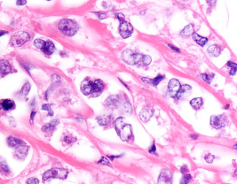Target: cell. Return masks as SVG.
Masks as SVG:
<instances>
[{"mask_svg": "<svg viewBox=\"0 0 237 184\" xmlns=\"http://www.w3.org/2000/svg\"><path fill=\"white\" fill-rule=\"evenodd\" d=\"M80 89L83 94L85 96H92L93 97H99L102 93L104 89V83L100 80L92 81L89 78H85L82 82Z\"/></svg>", "mask_w": 237, "mask_h": 184, "instance_id": "1", "label": "cell"}, {"mask_svg": "<svg viewBox=\"0 0 237 184\" xmlns=\"http://www.w3.org/2000/svg\"><path fill=\"white\" fill-rule=\"evenodd\" d=\"M115 128L116 131L118 134L119 137L124 141L127 142L132 137V129L131 126L126 123L123 117H119L115 121Z\"/></svg>", "mask_w": 237, "mask_h": 184, "instance_id": "2", "label": "cell"}, {"mask_svg": "<svg viewBox=\"0 0 237 184\" xmlns=\"http://www.w3.org/2000/svg\"><path fill=\"white\" fill-rule=\"evenodd\" d=\"M59 29L66 37H72L78 30V25L73 20L63 19L59 22Z\"/></svg>", "mask_w": 237, "mask_h": 184, "instance_id": "3", "label": "cell"}, {"mask_svg": "<svg viewBox=\"0 0 237 184\" xmlns=\"http://www.w3.org/2000/svg\"><path fill=\"white\" fill-rule=\"evenodd\" d=\"M68 170L64 168H52L50 170H47L44 174H43V181L44 182H46L52 179H61L65 180L68 177Z\"/></svg>", "mask_w": 237, "mask_h": 184, "instance_id": "4", "label": "cell"}, {"mask_svg": "<svg viewBox=\"0 0 237 184\" xmlns=\"http://www.w3.org/2000/svg\"><path fill=\"white\" fill-rule=\"evenodd\" d=\"M122 58L129 65H139V64H142L143 55L134 52L131 50H125L124 52L122 53Z\"/></svg>", "mask_w": 237, "mask_h": 184, "instance_id": "5", "label": "cell"}, {"mask_svg": "<svg viewBox=\"0 0 237 184\" xmlns=\"http://www.w3.org/2000/svg\"><path fill=\"white\" fill-rule=\"evenodd\" d=\"M29 39H30V37L27 32L19 31L12 36L10 43H11L12 46L19 47V46H22L24 43L28 42Z\"/></svg>", "mask_w": 237, "mask_h": 184, "instance_id": "6", "label": "cell"}, {"mask_svg": "<svg viewBox=\"0 0 237 184\" xmlns=\"http://www.w3.org/2000/svg\"><path fill=\"white\" fill-rule=\"evenodd\" d=\"M133 32V27L127 21H120V26H119V33L123 38H128L131 36Z\"/></svg>", "mask_w": 237, "mask_h": 184, "instance_id": "7", "label": "cell"}, {"mask_svg": "<svg viewBox=\"0 0 237 184\" xmlns=\"http://www.w3.org/2000/svg\"><path fill=\"white\" fill-rule=\"evenodd\" d=\"M226 118L225 115H212L210 117V125L214 128H221L226 125Z\"/></svg>", "mask_w": 237, "mask_h": 184, "instance_id": "8", "label": "cell"}, {"mask_svg": "<svg viewBox=\"0 0 237 184\" xmlns=\"http://www.w3.org/2000/svg\"><path fill=\"white\" fill-rule=\"evenodd\" d=\"M180 87H181V85H180V82H178V80H171L169 82V84H168V92H169V95L172 97H176V95L178 92Z\"/></svg>", "mask_w": 237, "mask_h": 184, "instance_id": "9", "label": "cell"}, {"mask_svg": "<svg viewBox=\"0 0 237 184\" xmlns=\"http://www.w3.org/2000/svg\"><path fill=\"white\" fill-rule=\"evenodd\" d=\"M172 181H173L172 172L168 169L162 170L158 178V184H171Z\"/></svg>", "mask_w": 237, "mask_h": 184, "instance_id": "10", "label": "cell"}, {"mask_svg": "<svg viewBox=\"0 0 237 184\" xmlns=\"http://www.w3.org/2000/svg\"><path fill=\"white\" fill-rule=\"evenodd\" d=\"M191 86L190 85L188 84H185L182 85L181 87H180V89L178 90V92L176 95V97L178 98V100H182L184 98H186L187 97H188L190 93H191Z\"/></svg>", "mask_w": 237, "mask_h": 184, "instance_id": "11", "label": "cell"}, {"mask_svg": "<svg viewBox=\"0 0 237 184\" xmlns=\"http://www.w3.org/2000/svg\"><path fill=\"white\" fill-rule=\"evenodd\" d=\"M12 67L10 63L5 60V59H0V75H6V74L11 73Z\"/></svg>", "mask_w": 237, "mask_h": 184, "instance_id": "12", "label": "cell"}, {"mask_svg": "<svg viewBox=\"0 0 237 184\" xmlns=\"http://www.w3.org/2000/svg\"><path fill=\"white\" fill-rule=\"evenodd\" d=\"M28 150H29L28 146H27V145L24 144V143H22L21 145H19L18 147L15 148L16 156L19 158H24L27 156L28 152Z\"/></svg>", "mask_w": 237, "mask_h": 184, "instance_id": "13", "label": "cell"}, {"mask_svg": "<svg viewBox=\"0 0 237 184\" xmlns=\"http://www.w3.org/2000/svg\"><path fill=\"white\" fill-rule=\"evenodd\" d=\"M15 107V104L12 99H4L0 103V109L4 111H10Z\"/></svg>", "mask_w": 237, "mask_h": 184, "instance_id": "14", "label": "cell"}, {"mask_svg": "<svg viewBox=\"0 0 237 184\" xmlns=\"http://www.w3.org/2000/svg\"><path fill=\"white\" fill-rule=\"evenodd\" d=\"M22 143H24L22 139L18 138L15 137H9L7 138V144L12 148H16L19 145H21Z\"/></svg>", "mask_w": 237, "mask_h": 184, "instance_id": "15", "label": "cell"}, {"mask_svg": "<svg viewBox=\"0 0 237 184\" xmlns=\"http://www.w3.org/2000/svg\"><path fill=\"white\" fill-rule=\"evenodd\" d=\"M59 123V121L58 120H54V121H50L49 123L47 124H45V125H44L42 127V130L44 132H45V133H49V132H52L54 131V128L56 127V126L58 125Z\"/></svg>", "mask_w": 237, "mask_h": 184, "instance_id": "16", "label": "cell"}, {"mask_svg": "<svg viewBox=\"0 0 237 184\" xmlns=\"http://www.w3.org/2000/svg\"><path fill=\"white\" fill-rule=\"evenodd\" d=\"M152 116H153V111L151 110V109H148V108L143 109L140 112V120L142 121H144V122H147V121H149Z\"/></svg>", "mask_w": 237, "mask_h": 184, "instance_id": "17", "label": "cell"}, {"mask_svg": "<svg viewBox=\"0 0 237 184\" xmlns=\"http://www.w3.org/2000/svg\"><path fill=\"white\" fill-rule=\"evenodd\" d=\"M42 51L44 52V53H45L46 55H52L53 53L55 51V46H54V42H45Z\"/></svg>", "mask_w": 237, "mask_h": 184, "instance_id": "18", "label": "cell"}, {"mask_svg": "<svg viewBox=\"0 0 237 184\" xmlns=\"http://www.w3.org/2000/svg\"><path fill=\"white\" fill-rule=\"evenodd\" d=\"M192 37H193V39L194 40V42H196L197 44H199L200 46H204L205 43L208 42V38L201 37L197 33H194H194L192 34Z\"/></svg>", "mask_w": 237, "mask_h": 184, "instance_id": "19", "label": "cell"}, {"mask_svg": "<svg viewBox=\"0 0 237 184\" xmlns=\"http://www.w3.org/2000/svg\"><path fill=\"white\" fill-rule=\"evenodd\" d=\"M203 104H204V101H203V98H201V97H195V98H193L190 101V105L195 110L200 109L202 107Z\"/></svg>", "mask_w": 237, "mask_h": 184, "instance_id": "20", "label": "cell"}, {"mask_svg": "<svg viewBox=\"0 0 237 184\" xmlns=\"http://www.w3.org/2000/svg\"><path fill=\"white\" fill-rule=\"evenodd\" d=\"M208 52L210 55L214 56V57H218L221 52V48L219 45H211L208 48Z\"/></svg>", "mask_w": 237, "mask_h": 184, "instance_id": "21", "label": "cell"}, {"mask_svg": "<svg viewBox=\"0 0 237 184\" xmlns=\"http://www.w3.org/2000/svg\"><path fill=\"white\" fill-rule=\"evenodd\" d=\"M194 33V26L192 25V24H189L187 27H184V29L181 31L180 33V35L184 37H187L190 36V35H192Z\"/></svg>", "mask_w": 237, "mask_h": 184, "instance_id": "22", "label": "cell"}, {"mask_svg": "<svg viewBox=\"0 0 237 184\" xmlns=\"http://www.w3.org/2000/svg\"><path fill=\"white\" fill-rule=\"evenodd\" d=\"M214 77V74H203L200 75V78L206 83H210Z\"/></svg>", "mask_w": 237, "mask_h": 184, "instance_id": "23", "label": "cell"}, {"mask_svg": "<svg viewBox=\"0 0 237 184\" xmlns=\"http://www.w3.org/2000/svg\"><path fill=\"white\" fill-rule=\"evenodd\" d=\"M117 98H118V97H116V96H114V100L113 96H111L110 97H108V100H107V105H108V106H109V107H115V106H116Z\"/></svg>", "mask_w": 237, "mask_h": 184, "instance_id": "24", "label": "cell"}, {"mask_svg": "<svg viewBox=\"0 0 237 184\" xmlns=\"http://www.w3.org/2000/svg\"><path fill=\"white\" fill-rule=\"evenodd\" d=\"M163 79H164V76H163V75H161V74H159V75H157V76H156V78L151 79V84L153 85V86H155V87H156V86L159 84V83H160V82H161Z\"/></svg>", "mask_w": 237, "mask_h": 184, "instance_id": "25", "label": "cell"}, {"mask_svg": "<svg viewBox=\"0 0 237 184\" xmlns=\"http://www.w3.org/2000/svg\"><path fill=\"white\" fill-rule=\"evenodd\" d=\"M29 90H30V83L29 82H26L24 86L22 87V90H21V94L22 96H27L28 94V92H29Z\"/></svg>", "mask_w": 237, "mask_h": 184, "instance_id": "26", "label": "cell"}, {"mask_svg": "<svg viewBox=\"0 0 237 184\" xmlns=\"http://www.w3.org/2000/svg\"><path fill=\"white\" fill-rule=\"evenodd\" d=\"M191 179H192L191 174H184L183 177H182L181 180H180V182H179V184H188L189 182L191 181Z\"/></svg>", "mask_w": 237, "mask_h": 184, "instance_id": "27", "label": "cell"}, {"mask_svg": "<svg viewBox=\"0 0 237 184\" xmlns=\"http://www.w3.org/2000/svg\"><path fill=\"white\" fill-rule=\"evenodd\" d=\"M227 66H228L229 67H231V70H230V73H229V74H231V75H234L237 69L236 64L232 62V61H229V62H227Z\"/></svg>", "mask_w": 237, "mask_h": 184, "instance_id": "28", "label": "cell"}, {"mask_svg": "<svg viewBox=\"0 0 237 184\" xmlns=\"http://www.w3.org/2000/svg\"><path fill=\"white\" fill-rule=\"evenodd\" d=\"M97 121H98V123L100 125V126H107L108 125V118L107 117H98L97 118Z\"/></svg>", "mask_w": 237, "mask_h": 184, "instance_id": "29", "label": "cell"}, {"mask_svg": "<svg viewBox=\"0 0 237 184\" xmlns=\"http://www.w3.org/2000/svg\"><path fill=\"white\" fill-rule=\"evenodd\" d=\"M44 43H45V42H44V40H42V39H36V40L34 41V45L38 48V49H40V50L43 49Z\"/></svg>", "mask_w": 237, "mask_h": 184, "instance_id": "30", "label": "cell"}, {"mask_svg": "<svg viewBox=\"0 0 237 184\" xmlns=\"http://www.w3.org/2000/svg\"><path fill=\"white\" fill-rule=\"evenodd\" d=\"M42 110L44 111H47L49 112V116H53L54 115V112L52 110V105H48V104H45V105H42Z\"/></svg>", "mask_w": 237, "mask_h": 184, "instance_id": "31", "label": "cell"}, {"mask_svg": "<svg viewBox=\"0 0 237 184\" xmlns=\"http://www.w3.org/2000/svg\"><path fill=\"white\" fill-rule=\"evenodd\" d=\"M151 61H152V58H151L150 56H148V55H143V58H142V65H144V66H148L149 64L151 63Z\"/></svg>", "mask_w": 237, "mask_h": 184, "instance_id": "32", "label": "cell"}, {"mask_svg": "<svg viewBox=\"0 0 237 184\" xmlns=\"http://www.w3.org/2000/svg\"><path fill=\"white\" fill-rule=\"evenodd\" d=\"M0 168L2 171H4L5 173H9L10 172V169L8 167L7 164L6 162H0Z\"/></svg>", "mask_w": 237, "mask_h": 184, "instance_id": "33", "label": "cell"}, {"mask_svg": "<svg viewBox=\"0 0 237 184\" xmlns=\"http://www.w3.org/2000/svg\"><path fill=\"white\" fill-rule=\"evenodd\" d=\"M98 164H103V165H107V166H109V167H111V165H110V162L108 161V159L106 157H102V158H100L99 161H98Z\"/></svg>", "mask_w": 237, "mask_h": 184, "instance_id": "34", "label": "cell"}, {"mask_svg": "<svg viewBox=\"0 0 237 184\" xmlns=\"http://www.w3.org/2000/svg\"><path fill=\"white\" fill-rule=\"evenodd\" d=\"M214 158H215V157L213 155H211V154H208V155L205 156V160H206L207 163H212L213 160H214Z\"/></svg>", "mask_w": 237, "mask_h": 184, "instance_id": "35", "label": "cell"}, {"mask_svg": "<svg viewBox=\"0 0 237 184\" xmlns=\"http://www.w3.org/2000/svg\"><path fill=\"white\" fill-rule=\"evenodd\" d=\"M27 184H39V181L37 178L31 177L27 181Z\"/></svg>", "mask_w": 237, "mask_h": 184, "instance_id": "36", "label": "cell"}, {"mask_svg": "<svg viewBox=\"0 0 237 184\" xmlns=\"http://www.w3.org/2000/svg\"><path fill=\"white\" fill-rule=\"evenodd\" d=\"M52 79H53V82H55V83H57V84L60 83V77H59V75H57V74H54V75L52 76Z\"/></svg>", "mask_w": 237, "mask_h": 184, "instance_id": "37", "label": "cell"}, {"mask_svg": "<svg viewBox=\"0 0 237 184\" xmlns=\"http://www.w3.org/2000/svg\"><path fill=\"white\" fill-rule=\"evenodd\" d=\"M94 13L98 16V18H99L100 20H103V19H106V18H107V14L104 13V12H94Z\"/></svg>", "mask_w": 237, "mask_h": 184, "instance_id": "38", "label": "cell"}, {"mask_svg": "<svg viewBox=\"0 0 237 184\" xmlns=\"http://www.w3.org/2000/svg\"><path fill=\"white\" fill-rule=\"evenodd\" d=\"M188 166H182L181 167H180V172L182 173L183 174H188Z\"/></svg>", "mask_w": 237, "mask_h": 184, "instance_id": "39", "label": "cell"}, {"mask_svg": "<svg viewBox=\"0 0 237 184\" xmlns=\"http://www.w3.org/2000/svg\"><path fill=\"white\" fill-rule=\"evenodd\" d=\"M156 144H155V142L152 144V146L149 149V153H156Z\"/></svg>", "mask_w": 237, "mask_h": 184, "instance_id": "40", "label": "cell"}, {"mask_svg": "<svg viewBox=\"0 0 237 184\" xmlns=\"http://www.w3.org/2000/svg\"><path fill=\"white\" fill-rule=\"evenodd\" d=\"M116 17L120 21H124V14H122V13H116Z\"/></svg>", "mask_w": 237, "mask_h": 184, "instance_id": "41", "label": "cell"}, {"mask_svg": "<svg viewBox=\"0 0 237 184\" xmlns=\"http://www.w3.org/2000/svg\"><path fill=\"white\" fill-rule=\"evenodd\" d=\"M142 80V82H145V83H148V84H151V79L150 78H145V77H143V78H141Z\"/></svg>", "mask_w": 237, "mask_h": 184, "instance_id": "42", "label": "cell"}, {"mask_svg": "<svg viewBox=\"0 0 237 184\" xmlns=\"http://www.w3.org/2000/svg\"><path fill=\"white\" fill-rule=\"evenodd\" d=\"M36 115V112L35 111H33L32 112H31V115H30V123L33 124V121H34V117Z\"/></svg>", "mask_w": 237, "mask_h": 184, "instance_id": "43", "label": "cell"}, {"mask_svg": "<svg viewBox=\"0 0 237 184\" xmlns=\"http://www.w3.org/2000/svg\"><path fill=\"white\" fill-rule=\"evenodd\" d=\"M26 1L25 0H19V1H17V5H26Z\"/></svg>", "mask_w": 237, "mask_h": 184, "instance_id": "44", "label": "cell"}, {"mask_svg": "<svg viewBox=\"0 0 237 184\" xmlns=\"http://www.w3.org/2000/svg\"><path fill=\"white\" fill-rule=\"evenodd\" d=\"M168 46H169V47L171 48V49H173V50H175V51H176V52H180V51H179V49H178V48L175 47V46H173V45H171V44H168Z\"/></svg>", "mask_w": 237, "mask_h": 184, "instance_id": "45", "label": "cell"}, {"mask_svg": "<svg viewBox=\"0 0 237 184\" xmlns=\"http://www.w3.org/2000/svg\"><path fill=\"white\" fill-rule=\"evenodd\" d=\"M6 34H8V32L4 31V30H0V37H2V36H4V35H6Z\"/></svg>", "mask_w": 237, "mask_h": 184, "instance_id": "46", "label": "cell"}, {"mask_svg": "<svg viewBox=\"0 0 237 184\" xmlns=\"http://www.w3.org/2000/svg\"><path fill=\"white\" fill-rule=\"evenodd\" d=\"M123 155H121V156H108L110 159H114V158H121Z\"/></svg>", "mask_w": 237, "mask_h": 184, "instance_id": "47", "label": "cell"}, {"mask_svg": "<svg viewBox=\"0 0 237 184\" xmlns=\"http://www.w3.org/2000/svg\"><path fill=\"white\" fill-rule=\"evenodd\" d=\"M190 137H191L192 139H197V138H198V136H197V135H191Z\"/></svg>", "mask_w": 237, "mask_h": 184, "instance_id": "48", "label": "cell"}]
</instances>
